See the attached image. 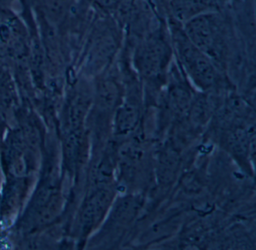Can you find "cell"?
Instances as JSON below:
<instances>
[{
	"mask_svg": "<svg viewBox=\"0 0 256 250\" xmlns=\"http://www.w3.org/2000/svg\"><path fill=\"white\" fill-rule=\"evenodd\" d=\"M170 55V46L162 37L150 36L142 42L136 52V66L145 76H157L167 66Z\"/></svg>",
	"mask_w": 256,
	"mask_h": 250,
	"instance_id": "cell-3",
	"label": "cell"
},
{
	"mask_svg": "<svg viewBox=\"0 0 256 250\" xmlns=\"http://www.w3.org/2000/svg\"><path fill=\"white\" fill-rule=\"evenodd\" d=\"M174 48L181 66L202 88H210L218 78V66L190 41L184 31H175L172 36Z\"/></svg>",
	"mask_w": 256,
	"mask_h": 250,
	"instance_id": "cell-2",
	"label": "cell"
},
{
	"mask_svg": "<svg viewBox=\"0 0 256 250\" xmlns=\"http://www.w3.org/2000/svg\"><path fill=\"white\" fill-rule=\"evenodd\" d=\"M119 1L120 0H97V2H98L100 5L106 7L114 6L118 4Z\"/></svg>",
	"mask_w": 256,
	"mask_h": 250,
	"instance_id": "cell-10",
	"label": "cell"
},
{
	"mask_svg": "<svg viewBox=\"0 0 256 250\" xmlns=\"http://www.w3.org/2000/svg\"><path fill=\"white\" fill-rule=\"evenodd\" d=\"M72 0H40L43 16L52 25H58L65 20Z\"/></svg>",
	"mask_w": 256,
	"mask_h": 250,
	"instance_id": "cell-5",
	"label": "cell"
},
{
	"mask_svg": "<svg viewBox=\"0 0 256 250\" xmlns=\"http://www.w3.org/2000/svg\"><path fill=\"white\" fill-rule=\"evenodd\" d=\"M174 18L181 23H186L200 14L216 12V0H170Z\"/></svg>",
	"mask_w": 256,
	"mask_h": 250,
	"instance_id": "cell-4",
	"label": "cell"
},
{
	"mask_svg": "<svg viewBox=\"0 0 256 250\" xmlns=\"http://www.w3.org/2000/svg\"><path fill=\"white\" fill-rule=\"evenodd\" d=\"M138 118V110L136 104L126 102L120 108L116 114V128L120 133H126L134 128Z\"/></svg>",
	"mask_w": 256,
	"mask_h": 250,
	"instance_id": "cell-6",
	"label": "cell"
},
{
	"mask_svg": "<svg viewBox=\"0 0 256 250\" xmlns=\"http://www.w3.org/2000/svg\"><path fill=\"white\" fill-rule=\"evenodd\" d=\"M170 104L174 110L178 112H184L190 106V97L186 90L181 88H175L170 92Z\"/></svg>",
	"mask_w": 256,
	"mask_h": 250,
	"instance_id": "cell-8",
	"label": "cell"
},
{
	"mask_svg": "<svg viewBox=\"0 0 256 250\" xmlns=\"http://www.w3.org/2000/svg\"><path fill=\"white\" fill-rule=\"evenodd\" d=\"M184 32L190 41L217 66H222L227 54L226 23L216 12L200 14L184 24Z\"/></svg>",
	"mask_w": 256,
	"mask_h": 250,
	"instance_id": "cell-1",
	"label": "cell"
},
{
	"mask_svg": "<svg viewBox=\"0 0 256 250\" xmlns=\"http://www.w3.org/2000/svg\"><path fill=\"white\" fill-rule=\"evenodd\" d=\"M107 193L101 192L96 194L86 206L84 214V223L85 226H90L98 216L102 212L107 204Z\"/></svg>",
	"mask_w": 256,
	"mask_h": 250,
	"instance_id": "cell-7",
	"label": "cell"
},
{
	"mask_svg": "<svg viewBox=\"0 0 256 250\" xmlns=\"http://www.w3.org/2000/svg\"><path fill=\"white\" fill-rule=\"evenodd\" d=\"M192 116L197 122L205 121L209 114V106L205 98H200L192 108Z\"/></svg>",
	"mask_w": 256,
	"mask_h": 250,
	"instance_id": "cell-9",
	"label": "cell"
}]
</instances>
